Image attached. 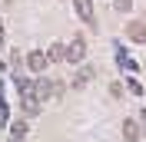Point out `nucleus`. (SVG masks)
Returning <instances> with one entry per match:
<instances>
[{
	"label": "nucleus",
	"mask_w": 146,
	"mask_h": 142,
	"mask_svg": "<svg viewBox=\"0 0 146 142\" xmlns=\"http://www.w3.org/2000/svg\"><path fill=\"white\" fill-rule=\"evenodd\" d=\"M73 7H76V13H80V20H86V23H93V0H73Z\"/></svg>",
	"instance_id": "nucleus-4"
},
{
	"label": "nucleus",
	"mask_w": 146,
	"mask_h": 142,
	"mask_svg": "<svg viewBox=\"0 0 146 142\" xmlns=\"http://www.w3.org/2000/svg\"><path fill=\"white\" fill-rule=\"evenodd\" d=\"M46 60H50V63H60V60H66V46H63V43H53L50 50H46Z\"/></svg>",
	"instance_id": "nucleus-5"
},
{
	"label": "nucleus",
	"mask_w": 146,
	"mask_h": 142,
	"mask_svg": "<svg viewBox=\"0 0 146 142\" xmlns=\"http://www.w3.org/2000/svg\"><path fill=\"white\" fill-rule=\"evenodd\" d=\"M126 86H129V93H136V96H139V93H143V86H139V83H136V80H129V83H126Z\"/></svg>",
	"instance_id": "nucleus-11"
},
{
	"label": "nucleus",
	"mask_w": 146,
	"mask_h": 142,
	"mask_svg": "<svg viewBox=\"0 0 146 142\" xmlns=\"http://www.w3.org/2000/svg\"><path fill=\"white\" fill-rule=\"evenodd\" d=\"M17 89L23 93V99H27V96H36V93H33V83H30L27 76H20V73H17Z\"/></svg>",
	"instance_id": "nucleus-7"
},
{
	"label": "nucleus",
	"mask_w": 146,
	"mask_h": 142,
	"mask_svg": "<svg viewBox=\"0 0 146 142\" xmlns=\"http://www.w3.org/2000/svg\"><path fill=\"white\" fill-rule=\"evenodd\" d=\"M126 36L133 40V43H143V40H146V23H139V20H133V23L126 27Z\"/></svg>",
	"instance_id": "nucleus-3"
},
{
	"label": "nucleus",
	"mask_w": 146,
	"mask_h": 142,
	"mask_svg": "<svg viewBox=\"0 0 146 142\" xmlns=\"http://www.w3.org/2000/svg\"><path fill=\"white\" fill-rule=\"evenodd\" d=\"M46 63H50V60H46V53H40V50H33V53L27 56V66H30L33 73H43V70H46Z\"/></svg>",
	"instance_id": "nucleus-2"
},
{
	"label": "nucleus",
	"mask_w": 146,
	"mask_h": 142,
	"mask_svg": "<svg viewBox=\"0 0 146 142\" xmlns=\"http://www.w3.org/2000/svg\"><path fill=\"white\" fill-rule=\"evenodd\" d=\"M113 7H116V10H119V13H126V10H129V7H133V0H113Z\"/></svg>",
	"instance_id": "nucleus-10"
},
{
	"label": "nucleus",
	"mask_w": 146,
	"mask_h": 142,
	"mask_svg": "<svg viewBox=\"0 0 146 142\" xmlns=\"http://www.w3.org/2000/svg\"><path fill=\"white\" fill-rule=\"evenodd\" d=\"M83 56H86V43H83L80 36H76V40H73L70 46H66V60H70V63H80Z\"/></svg>",
	"instance_id": "nucleus-1"
},
{
	"label": "nucleus",
	"mask_w": 146,
	"mask_h": 142,
	"mask_svg": "<svg viewBox=\"0 0 146 142\" xmlns=\"http://www.w3.org/2000/svg\"><path fill=\"white\" fill-rule=\"evenodd\" d=\"M10 142H23V139H10Z\"/></svg>",
	"instance_id": "nucleus-13"
},
{
	"label": "nucleus",
	"mask_w": 146,
	"mask_h": 142,
	"mask_svg": "<svg viewBox=\"0 0 146 142\" xmlns=\"http://www.w3.org/2000/svg\"><path fill=\"white\" fill-rule=\"evenodd\" d=\"M123 139H126V142H136V139H139V126L133 122V119L123 122Z\"/></svg>",
	"instance_id": "nucleus-6"
},
{
	"label": "nucleus",
	"mask_w": 146,
	"mask_h": 142,
	"mask_svg": "<svg viewBox=\"0 0 146 142\" xmlns=\"http://www.w3.org/2000/svg\"><path fill=\"white\" fill-rule=\"evenodd\" d=\"M27 129H30V126L23 122V119H17V122L10 126V132H13V139H23V135H27Z\"/></svg>",
	"instance_id": "nucleus-9"
},
{
	"label": "nucleus",
	"mask_w": 146,
	"mask_h": 142,
	"mask_svg": "<svg viewBox=\"0 0 146 142\" xmlns=\"http://www.w3.org/2000/svg\"><path fill=\"white\" fill-rule=\"evenodd\" d=\"M0 43H3V20H0Z\"/></svg>",
	"instance_id": "nucleus-12"
},
{
	"label": "nucleus",
	"mask_w": 146,
	"mask_h": 142,
	"mask_svg": "<svg viewBox=\"0 0 146 142\" xmlns=\"http://www.w3.org/2000/svg\"><path fill=\"white\" fill-rule=\"evenodd\" d=\"M90 80H93V70H90V66H80V73H76V80H73V86H86Z\"/></svg>",
	"instance_id": "nucleus-8"
}]
</instances>
